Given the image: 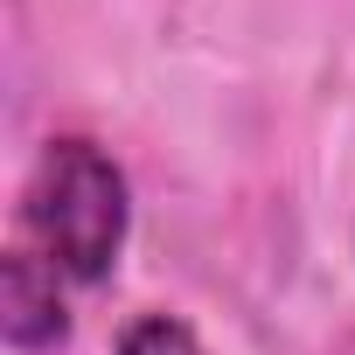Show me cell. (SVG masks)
Segmentation results:
<instances>
[{
    "label": "cell",
    "instance_id": "1",
    "mask_svg": "<svg viewBox=\"0 0 355 355\" xmlns=\"http://www.w3.org/2000/svg\"><path fill=\"white\" fill-rule=\"evenodd\" d=\"M21 223H28L35 251L63 279L105 286L119 272V251H125V230H132V182H125V167L98 139L63 132L28 167Z\"/></svg>",
    "mask_w": 355,
    "mask_h": 355
},
{
    "label": "cell",
    "instance_id": "3",
    "mask_svg": "<svg viewBox=\"0 0 355 355\" xmlns=\"http://www.w3.org/2000/svg\"><path fill=\"white\" fill-rule=\"evenodd\" d=\"M112 355H209V348L182 313H132L112 334Z\"/></svg>",
    "mask_w": 355,
    "mask_h": 355
},
{
    "label": "cell",
    "instance_id": "2",
    "mask_svg": "<svg viewBox=\"0 0 355 355\" xmlns=\"http://www.w3.org/2000/svg\"><path fill=\"white\" fill-rule=\"evenodd\" d=\"M0 341H8L15 355H56V348H70L63 272L42 251H8V258H0Z\"/></svg>",
    "mask_w": 355,
    "mask_h": 355
}]
</instances>
